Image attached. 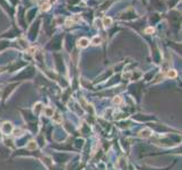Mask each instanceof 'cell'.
I'll use <instances>...</instances> for the list:
<instances>
[{
    "label": "cell",
    "mask_w": 182,
    "mask_h": 170,
    "mask_svg": "<svg viewBox=\"0 0 182 170\" xmlns=\"http://www.w3.org/2000/svg\"><path fill=\"white\" fill-rule=\"evenodd\" d=\"M43 111L45 113V116L48 117H52L53 116V109L50 108V107H45V108H43Z\"/></svg>",
    "instance_id": "obj_5"
},
{
    "label": "cell",
    "mask_w": 182,
    "mask_h": 170,
    "mask_svg": "<svg viewBox=\"0 0 182 170\" xmlns=\"http://www.w3.org/2000/svg\"><path fill=\"white\" fill-rule=\"evenodd\" d=\"M11 134H13L15 137H19V136H22V134H23V129H20V128H14Z\"/></svg>",
    "instance_id": "obj_6"
},
{
    "label": "cell",
    "mask_w": 182,
    "mask_h": 170,
    "mask_svg": "<svg viewBox=\"0 0 182 170\" xmlns=\"http://www.w3.org/2000/svg\"><path fill=\"white\" fill-rule=\"evenodd\" d=\"M103 23L105 26H109V25H111L112 24V19H111L110 17H104L103 18Z\"/></svg>",
    "instance_id": "obj_10"
},
{
    "label": "cell",
    "mask_w": 182,
    "mask_h": 170,
    "mask_svg": "<svg viewBox=\"0 0 182 170\" xmlns=\"http://www.w3.org/2000/svg\"><path fill=\"white\" fill-rule=\"evenodd\" d=\"M50 6H51V5H50L48 1H46L45 4H43V5L41 6V10H43V12H46V10H49V9H50Z\"/></svg>",
    "instance_id": "obj_9"
},
{
    "label": "cell",
    "mask_w": 182,
    "mask_h": 170,
    "mask_svg": "<svg viewBox=\"0 0 182 170\" xmlns=\"http://www.w3.org/2000/svg\"><path fill=\"white\" fill-rule=\"evenodd\" d=\"M53 117V121L54 123H57V124H60V123H62V116H60V113H56V115H53L52 116Z\"/></svg>",
    "instance_id": "obj_7"
},
{
    "label": "cell",
    "mask_w": 182,
    "mask_h": 170,
    "mask_svg": "<svg viewBox=\"0 0 182 170\" xmlns=\"http://www.w3.org/2000/svg\"><path fill=\"white\" fill-rule=\"evenodd\" d=\"M176 75H178L176 72H175V70H173V69H172V70H169L167 74H166V76L170 77V78H174V77H176Z\"/></svg>",
    "instance_id": "obj_8"
},
{
    "label": "cell",
    "mask_w": 182,
    "mask_h": 170,
    "mask_svg": "<svg viewBox=\"0 0 182 170\" xmlns=\"http://www.w3.org/2000/svg\"><path fill=\"white\" fill-rule=\"evenodd\" d=\"M121 101H122V99L120 98V97H115V98L113 99V103H117V104L121 103Z\"/></svg>",
    "instance_id": "obj_12"
},
{
    "label": "cell",
    "mask_w": 182,
    "mask_h": 170,
    "mask_svg": "<svg viewBox=\"0 0 182 170\" xmlns=\"http://www.w3.org/2000/svg\"><path fill=\"white\" fill-rule=\"evenodd\" d=\"M88 43H89V40L86 38H80L78 40V46H80V48H86L88 46Z\"/></svg>",
    "instance_id": "obj_3"
},
{
    "label": "cell",
    "mask_w": 182,
    "mask_h": 170,
    "mask_svg": "<svg viewBox=\"0 0 182 170\" xmlns=\"http://www.w3.org/2000/svg\"><path fill=\"white\" fill-rule=\"evenodd\" d=\"M101 42V38L100 36H94V39L92 40V43L93 44H98Z\"/></svg>",
    "instance_id": "obj_11"
},
{
    "label": "cell",
    "mask_w": 182,
    "mask_h": 170,
    "mask_svg": "<svg viewBox=\"0 0 182 170\" xmlns=\"http://www.w3.org/2000/svg\"><path fill=\"white\" fill-rule=\"evenodd\" d=\"M13 129H14V127L10 123H5V124L2 125V127H1V131H2L4 134H11Z\"/></svg>",
    "instance_id": "obj_1"
},
{
    "label": "cell",
    "mask_w": 182,
    "mask_h": 170,
    "mask_svg": "<svg viewBox=\"0 0 182 170\" xmlns=\"http://www.w3.org/2000/svg\"><path fill=\"white\" fill-rule=\"evenodd\" d=\"M36 147H37V144L35 143V141H30V142L27 143V145H26V149L30 150V151L35 150Z\"/></svg>",
    "instance_id": "obj_4"
},
{
    "label": "cell",
    "mask_w": 182,
    "mask_h": 170,
    "mask_svg": "<svg viewBox=\"0 0 182 170\" xmlns=\"http://www.w3.org/2000/svg\"><path fill=\"white\" fill-rule=\"evenodd\" d=\"M153 32H154V28H153V27H147V28L145 30V33H146V34H149V33H153Z\"/></svg>",
    "instance_id": "obj_13"
},
{
    "label": "cell",
    "mask_w": 182,
    "mask_h": 170,
    "mask_svg": "<svg viewBox=\"0 0 182 170\" xmlns=\"http://www.w3.org/2000/svg\"><path fill=\"white\" fill-rule=\"evenodd\" d=\"M150 135H152V129L148 128V127H146V128H144V129H141V131H139V136L143 138L149 137Z\"/></svg>",
    "instance_id": "obj_2"
},
{
    "label": "cell",
    "mask_w": 182,
    "mask_h": 170,
    "mask_svg": "<svg viewBox=\"0 0 182 170\" xmlns=\"http://www.w3.org/2000/svg\"><path fill=\"white\" fill-rule=\"evenodd\" d=\"M56 1H57V0H48V2H49L50 5H51L52 2H56Z\"/></svg>",
    "instance_id": "obj_14"
}]
</instances>
